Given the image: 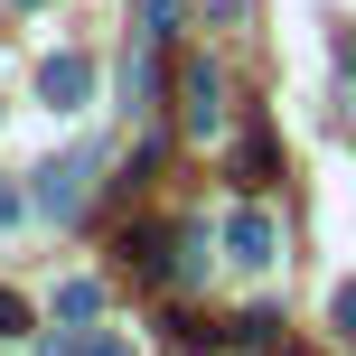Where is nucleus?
Wrapping results in <instances>:
<instances>
[{"label":"nucleus","mask_w":356,"mask_h":356,"mask_svg":"<svg viewBox=\"0 0 356 356\" xmlns=\"http://www.w3.org/2000/svg\"><path fill=\"white\" fill-rule=\"evenodd\" d=\"M94 169H104V150H66V160H47V169H29V207L47 216V225H66V216H85V197H94Z\"/></svg>","instance_id":"1"},{"label":"nucleus","mask_w":356,"mask_h":356,"mask_svg":"<svg viewBox=\"0 0 356 356\" xmlns=\"http://www.w3.org/2000/svg\"><path fill=\"white\" fill-rule=\"evenodd\" d=\"M178 122H188L197 141H216V131H225V75H216L207 56H188V66H178Z\"/></svg>","instance_id":"2"},{"label":"nucleus","mask_w":356,"mask_h":356,"mask_svg":"<svg viewBox=\"0 0 356 356\" xmlns=\"http://www.w3.org/2000/svg\"><path fill=\"white\" fill-rule=\"evenodd\" d=\"M225 253H234L244 272H272V263H282V225H272V216H263V207L244 197V207L225 216Z\"/></svg>","instance_id":"3"},{"label":"nucleus","mask_w":356,"mask_h":356,"mask_svg":"<svg viewBox=\"0 0 356 356\" xmlns=\"http://www.w3.org/2000/svg\"><path fill=\"white\" fill-rule=\"evenodd\" d=\"M38 94H47V113H85V94H94V56H85V47H56L47 66H38Z\"/></svg>","instance_id":"4"},{"label":"nucleus","mask_w":356,"mask_h":356,"mask_svg":"<svg viewBox=\"0 0 356 356\" xmlns=\"http://www.w3.org/2000/svg\"><path fill=\"white\" fill-rule=\"evenodd\" d=\"M272 169H282V150H272V131H253V141H244V160H234V178H244V188H263Z\"/></svg>","instance_id":"5"},{"label":"nucleus","mask_w":356,"mask_h":356,"mask_svg":"<svg viewBox=\"0 0 356 356\" xmlns=\"http://www.w3.org/2000/svg\"><path fill=\"white\" fill-rule=\"evenodd\" d=\"M178 38V0H141V47H169Z\"/></svg>","instance_id":"6"},{"label":"nucleus","mask_w":356,"mask_h":356,"mask_svg":"<svg viewBox=\"0 0 356 356\" xmlns=\"http://www.w3.org/2000/svg\"><path fill=\"white\" fill-rule=\"evenodd\" d=\"M47 356H131V338H113V328H104V338H56Z\"/></svg>","instance_id":"7"},{"label":"nucleus","mask_w":356,"mask_h":356,"mask_svg":"<svg viewBox=\"0 0 356 356\" xmlns=\"http://www.w3.org/2000/svg\"><path fill=\"white\" fill-rule=\"evenodd\" d=\"M94 309H104V291H94V282H66V291H56V319H94Z\"/></svg>","instance_id":"8"},{"label":"nucleus","mask_w":356,"mask_h":356,"mask_svg":"<svg viewBox=\"0 0 356 356\" xmlns=\"http://www.w3.org/2000/svg\"><path fill=\"white\" fill-rule=\"evenodd\" d=\"M328 328H338V338L356 347V282H338V300H328Z\"/></svg>","instance_id":"9"},{"label":"nucleus","mask_w":356,"mask_h":356,"mask_svg":"<svg viewBox=\"0 0 356 356\" xmlns=\"http://www.w3.org/2000/svg\"><path fill=\"white\" fill-rule=\"evenodd\" d=\"M0 338H29V300L19 291H0Z\"/></svg>","instance_id":"10"},{"label":"nucleus","mask_w":356,"mask_h":356,"mask_svg":"<svg viewBox=\"0 0 356 356\" xmlns=\"http://www.w3.org/2000/svg\"><path fill=\"white\" fill-rule=\"evenodd\" d=\"M0 225H19V188H10V178H0Z\"/></svg>","instance_id":"11"},{"label":"nucleus","mask_w":356,"mask_h":356,"mask_svg":"<svg viewBox=\"0 0 356 356\" xmlns=\"http://www.w3.org/2000/svg\"><path fill=\"white\" fill-rule=\"evenodd\" d=\"M347 104H356V47H347Z\"/></svg>","instance_id":"12"},{"label":"nucleus","mask_w":356,"mask_h":356,"mask_svg":"<svg viewBox=\"0 0 356 356\" xmlns=\"http://www.w3.org/2000/svg\"><path fill=\"white\" fill-rule=\"evenodd\" d=\"M19 10H38V0H19Z\"/></svg>","instance_id":"13"}]
</instances>
